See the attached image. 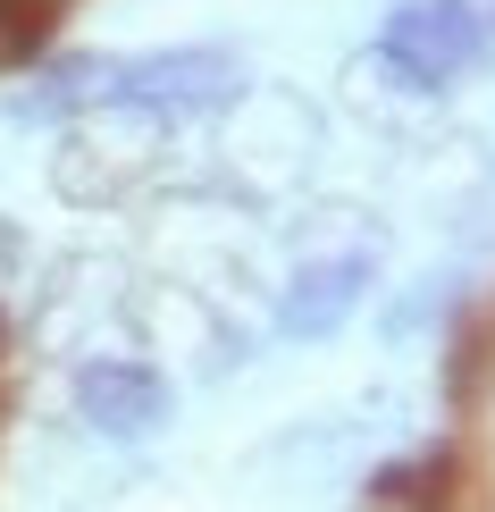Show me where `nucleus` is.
<instances>
[{"mask_svg": "<svg viewBox=\"0 0 495 512\" xmlns=\"http://www.w3.org/2000/svg\"><path fill=\"white\" fill-rule=\"evenodd\" d=\"M479 42H487L479 0H403L378 26V68L395 76L403 93H445L454 76H470Z\"/></svg>", "mask_w": 495, "mask_h": 512, "instance_id": "nucleus-1", "label": "nucleus"}, {"mask_svg": "<svg viewBox=\"0 0 495 512\" xmlns=\"http://www.w3.org/2000/svg\"><path fill=\"white\" fill-rule=\"evenodd\" d=\"M244 93V59L227 51H152V59H118V101L152 118H193Z\"/></svg>", "mask_w": 495, "mask_h": 512, "instance_id": "nucleus-2", "label": "nucleus"}, {"mask_svg": "<svg viewBox=\"0 0 495 512\" xmlns=\"http://www.w3.org/2000/svg\"><path fill=\"white\" fill-rule=\"evenodd\" d=\"M76 412L93 429H110V437H143V429L168 420V387L143 361H84L76 370Z\"/></svg>", "mask_w": 495, "mask_h": 512, "instance_id": "nucleus-3", "label": "nucleus"}, {"mask_svg": "<svg viewBox=\"0 0 495 512\" xmlns=\"http://www.w3.org/2000/svg\"><path fill=\"white\" fill-rule=\"evenodd\" d=\"M378 286V252H336V261H311L294 277L286 311H277V328L286 336H336L344 319L361 311V294Z\"/></svg>", "mask_w": 495, "mask_h": 512, "instance_id": "nucleus-4", "label": "nucleus"}, {"mask_svg": "<svg viewBox=\"0 0 495 512\" xmlns=\"http://www.w3.org/2000/svg\"><path fill=\"white\" fill-rule=\"evenodd\" d=\"M454 496V454H428V462H403L370 487V504H445Z\"/></svg>", "mask_w": 495, "mask_h": 512, "instance_id": "nucleus-5", "label": "nucleus"}, {"mask_svg": "<svg viewBox=\"0 0 495 512\" xmlns=\"http://www.w3.org/2000/svg\"><path fill=\"white\" fill-rule=\"evenodd\" d=\"M487 26H495V17H487Z\"/></svg>", "mask_w": 495, "mask_h": 512, "instance_id": "nucleus-6", "label": "nucleus"}]
</instances>
